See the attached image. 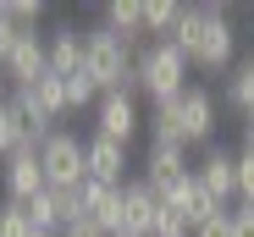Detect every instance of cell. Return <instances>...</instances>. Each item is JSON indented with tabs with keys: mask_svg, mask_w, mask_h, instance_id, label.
Listing matches in <instances>:
<instances>
[{
	"mask_svg": "<svg viewBox=\"0 0 254 237\" xmlns=\"http://www.w3.org/2000/svg\"><path fill=\"white\" fill-rule=\"evenodd\" d=\"M172 45L188 55L193 72H232L238 66V33L221 6H183V22L172 28Z\"/></svg>",
	"mask_w": 254,
	"mask_h": 237,
	"instance_id": "1",
	"label": "cell"
},
{
	"mask_svg": "<svg viewBox=\"0 0 254 237\" xmlns=\"http://www.w3.org/2000/svg\"><path fill=\"white\" fill-rule=\"evenodd\" d=\"M188 55L172 45V39H149V45L133 55V83L138 94H149L155 105H172L177 94H188Z\"/></svg>",
	"mask_w": 254,
	"mask_h": 237,
	"instance_id": "2",
	"label": "cell"
},
{
	"mask_svg": "<svg viewBox=\"0 0 254 237\" xmlns=\"http://www.w3.org/2000/svg\"><path fill=\"white\" fill-rule=\"evenodd\" d=\"M83 72L100 83V94H138L133 83V50L100 22V28H83Z\"/></svg>",
	"mask_w": 254,
	"mask_h": 237,
	"instance_id": "3",
	"label": "cell"
},
{
	"mask_svg": "<svg viewBox=\"0 0 254 237\" xmlns=\"http://www.w3.org/2000/svg\"><path fill=\"white\" fill-rule=\"evenodd\" d=\"M39 166H45V188L56 193H77L83 182H89V154H83V138L56 127L45 143H39Z\"/></svg>",
	"mask_w": 254,
	"mask_h": 237,
	"instance_id": "4",
	"label": "cell"
},
{
	"mask_svg": "<svg viewBox=\"0 0 254 237\" xmlns=\"http://www.w3.org/2000/svg\"><path fill=\"white\" fill-rule=\"evenodd\" d=\"M172 110H177L183 143H204V149L216 143V116H221V105H216V94H210V89H193V83H188V94H177Z\"/></svg>",
	"mask_w": 254,
	"mask_h": 237,
	"instance_id": "5",
	"label": "cell"
},
{
	"mask_svg": "<svg viewBox=\"0 0 254 237\" xmlns=\"http://www.w3.org/2000/svg\"><path fill=\"white\" fill-rule=\"evenodd\" d=\"M6 77H11V89H33L39 77H50V45H45V28H28L11 55H6Z\"/></svg>",
	"mask_w": 254,
	"mask_h": 237,
	"instance_id": "6",
	"label": "cell"
},
{
	"mask_svg": "<svg viewBox=\"0 0 254 237\" xmlns=\"http://www.w3.org/2000/svg\"><path fill=\"white\" fill-rule=\"evenodd\" d=\"M138 127H144V116H138V99L133 94H100V105H94V138L133 143Z\"/></svg>",
	"mask_w": 254,
	"mask_h": 237,
	"instance_id": "7",
	"label": "cell"
},
{
	"mask_svg": "<svg viewBox=\"0 0 254 237\" xmlns=\"http://www.w3.org/2000/svg\"><path fill=\"white\" fill-rule=\"evenodd\" d=\"M193 182H199L210 199L227 210V204L238 199V154H227V149H216V143H210L199 160H193Z\"/></svg>",
	"mask_w": 254,
	"mask_h": 237,
	"instance_id": "8",
	"label": "cell"
},
{
	"mask_svg": "<svg viewBox=\"0 0 254 237\" xmlns=\"http://www.w3.org/2000/svg\"><path fill=\"white\" fill-rule=\"evenodd\" d=\"M0 177H6V199H11V204H28L33 193H45V166H39V149H17V154H6Z\"/></svg>",
	"mask_w": 254,
	"mask_h": 237,
	"instance_id": "9",
	"label": "cell"
},
{
	"mask_svg": "<svg viewBox=\"0 0 254 237\" xmlns=\"http://www.w3.org/2000/svg\"><path fill=\"white\" fill-rule=\"evenodd\" d=\"M77 210L89 215L105 237H116V232H122V188H105V182L89 177V182L77 188Z\"/></svg>",
	"mask_w": 254,
	"mask_h": 237,
	"instance_id": "10",
	"label": "cell"
},
{
	"mask_svg": "<svg viewBox=\"0 0 254 237\" xmlns=\"http://www.w3.org/2000/svg\"><path fill=\"white\" fill-rule=\"evenodd\" d=\"M155 210H160L155 188H149L144 177H127V182H122V232L149 237V232H155Z\"/></svg>",
	"mask_w": 254,
	"mask_h": 237,
	"instance_id": "11",
	"label": "cell"
},
{
	"mask_svg": "<svg viewBox=\"0 0 254 237\" xmlns=\"http://www.w3.org/2000/svg\"><path fill=\"white\" fill-rule=\"evenodd\" d=\"M83 154H89V177L105 182V188H122L127 182V143H111V138H83Z\"/></svg>",
	"mask_w": 254,
	"mask_h": 237,
	"instance_id": "12",
	"label": "cell"
},
{
	"mask_svg": "<svg viewBox=\"0 0 254 237\" xmlns=\"http://www.w3.org/2000/svg\"><path fill=\"white\" fill-rule=\"evenodd\" d=\"M45 45H50V72H56V77L83 72V28H77V22H56V28L45 33Z\"/></svg>",
	"mask_w": 254,
	"mask_h": 237,
	"instance_id": "13",
	"label": "cell"
},
{
	"mask_svg": "<svg viewBox=\"0 0 254 237\" xmlns=\"http://www.w3.org/2000/svg\"><path fill=\"white\" fill-rule=\"evenodd\" d=\"M105 28H111L133 55L149 45V33H144V6H138V0H111V6H105Z\"/></svg>",
	"mask_w": 254,
	"mask_h": 237,
	"instance_id": "14",
	"label": "cell"
},
{
	"mask_svg": "<svg viewBox=\"0 0 254 237\" xmlns=\"http://www.w3.org/2000/svg\"><path fill=\"white\" fill-rule=\"evenodd\" d=\"M193 166H188V149H166V143H149V154H144V182L160 193L166 182H177V177H188Z\"/></svg>",
	"mask_w": 254,
	"mask_h": 237,
	"instance_id": "15",
	"label": "cell"
},
{
	"mask_svg": "<svg viewBox=\"0 0 254 237\" xmlns=\"http://www.w3.org/2000/svg\"><path fill=\"white\" fill-rule=\"evenodd\" d=\"M227 105L238 116H254V55H243L232 72H227Z\"/></svg>",
	"mask_w": 254,
	"mask_h": 237,
	"instance_id": "16",
	"label": "cell"
},
{
	"mask_svg": "<svg viewBox=\"0 0 254 237\" xmlns=\"http://www.w3.org/2000/svg\"><path fill=\"white\" fill-rule=\"evenodd\" d=\"M144 6V33L149 39H172V28L183 22V6L177 0H138Z\"/></svg>",
	"mask_w": 254,
	"mask_h": 237,
	"instance_id": "17",
	"label": "cell"
},
{
	"mask_svg": "<svg viewBox=\"0 0 254 237\" xmlns=\"http://www.w3.org/2000/svg\"><path fill=\"white\" fill-rule=\"evenodd\" d=\"M28 99L45 110L50 122H61V116H66V89H61V77H56V72H50V77H39V83L28 89Z\"/></svg>",
	"mask_w": 254,
	"mask_h": 237,
	"instance_id": "18",
	"label": "cell"
},
{
	"mask_svg": "<svg viewBox=\"0 0 254 237\" xmlns=\"http://www.w3.org/2000/svg\"><path fill=\"white\" fill-rule=\"evenodd\" d=\"M61 89H66V116L72 110H89V105H100V83L89 72H72V77H61Z\"/></svg>",
	"mask_w": 254,
	"mask_h": 237,
	"instance_id": "19",
	"label": "cell"
},
{
	"mask_svg": "<svg viewBox=\"0 0 254 237\" xmlns=\"http://www.w3.org/2000/svg\"><path fill=\"white\" fill-rule=\"evenodd\" d=\"M149 143L188 149V143H183V127H177V110H172V105H155V116H149Z\"/></svg>",
	"mask_w": 254,
	"mask_h": 237,
	"instance_id": "20",
	"label": "cell"
},
{
	"mask_svg": "<svg viewBox=\"0 0 254 237\" xmlns=\"http://www.w3.org/2000/svg\"><path fill=\"white\" fill-rule=\"evenodd\" d=\"M0 237H33V221H28V210L22 204H0Z\"/></svg>",
	"mask_w": 254,
	"mask_h": 237,
	"instance_id": "21",
	"label": "cell"
},
{
	"mask_svg": "<svg viewBox=\"0 0 254 237\" xmlns=\"http://www.w3.org/2000/svg\"><path fill=\"white\" fill-rule=\"evenodd\" d=\"M22 149V127H17V110H11V99L0 105V160L6 154H17Z\"/></svg>",
	"mask_w": 254,
	"mask_h": 237,
	"instance_id": "22",
	"label": "cell"
},
{
	"mask_svg": "<svg viewBox=\"0 0 254 237\" xmlns=\"http://www.w3.org/2000/svg\"><path fill=\"white\" fill-rule=\"evenodd\" d=\"M6 11H11V22H17L22 33L45 22V6H39V0H6Z\"/></svg>",
	"mask_w": 254,
	"mask_h": 237,
	"instance_id": "23",
	"label": "cell"
},
{
	"mask_svg": "<svg viewBox=\"0 0 254 237\" xmlns=\"http://www.w3.org/2000/svg\"><path fill=\"white\" fill-rule=\"evenodd\" d=\"M238 204H254V154L238 149Z\"/></svg>",
	"mask_w": 254,
	"mask_h": 237,
	"instance_id": "24",
	"label": "cell"
},
{
	"mask_svg": "<svg viewBox=\"0 0 254 237\" xmlns=\"http://www.w3.org/2000/svg\"><path fill=\"white\" fill-rule=\"evenodd\" d=\"M22 39V28L11 22V11H6V0H0V66H6V55H11V45Z\"/></svg>",
	"mask_w": 254,
	"mask_h": 237,
	"instance_id": "25",
	"label": "cell"
},
{
	"mask_svg": "<svg viewBox=\"0 0 254 237\" xmlns=\"http://www.w3.org/2000/svg\"><path fill=\"white\" fill-rule=\"evenodd\" d=\"M193 237H232V210H221V215L199 221V226H193Z\"/></svg>",
	"mask_w": 254,
	"mask_h": 237,
	"instance_id": "26",
	"label": "cell"
},
{
	"mask_svg": "<svg viewBox=\"0 0 254 237\" xmlns=\"http://www.w3.org/2000/svg\"><path fill=\"white\" fill-rule=\"evenodd\" d=\"M61 237H105V232H100L89 215H77V221H66V226H61Z\"/></svg>",
	"mask_w": 254,
	"mask_h": 237,
	"instance_id": "27",
	"label": "cell"
},
{
	"mask_svg": "<svg viewBox=\"0 0 254 237\" xmlns=\"http://www.w3.org/2000/svg\"><path fill=\"white\" fill-rule=\"evenodd\" d=\"M232 237H254V210H249V204L232 210Z\"/></svg>",
	"mask_w": 254,
	"mask_h": 237,
	"instance_id": "28",
	"label": "cell"
},
{
	"mask_svg": "<svg viewBox=\"0 0 254 237\" xmlns=\"http://www.w3.org/2000/svg\"><path fill=\"white\" fill-rule=\"evenodd\" d=\"M243 154H254V116H243Z\"/></svg>",
	"mask_w": 254,
	"mask_h": 237,
	"instance_id": "29",
	"label": "cell"
},
{
	"mask_svg": "<svg viewBox=\"0 0 254 237\" xmlns=\"http://www.w3.org/2000/svg\"><path fill=\"white\" fill-rule=\"evenodd\" d=\"M11 99V77H6V66H0V105Z\"/></svg>",
	"mask_w": 254,
	"mask_h": 237,
	"instance_id": "30",
	"label": "cell"
},
{
	"mask_svg": "<svg viewBox=\"0 0 254 237\" xmlns=\"http://www.w3.org/2000/svg\"><path fill=\"white\" fill-rule=\"evenodd\" d=\"M33 237H56V232H33Z\"/></svg>",
	"mask_w": 254,
	"mask_h": 237,
	"instance_id": "31",
	"label": "cell"
},
{
	"mask_svg": "<svg viewBox=\"0 0 254 237\" xmlns=\"http://www.w3.org/2000/svg\"><path fill=\"white\" fill-rule=\"evenodd\" d=\"M116 237H138V232H116Z\"/></svg>",
	"mask_w": 254,
	"mask_h": 237,
	"instance_id": "32",
	"label": "cell"
},
{
	"mask_svg": "<svg viewBox=\"0 0 254 237\" xmlns=\"http://www.w3.org/2000/svg\"><path fill=\"white\" fill-rule=\"evenodd\" d=\"M249 210H254V204H249Z\"/></svg>",
	"mask_w": 254,
	"mask_h": 237,
	"instance_id": "33",
	"label": "cell"
}]
</instances>
